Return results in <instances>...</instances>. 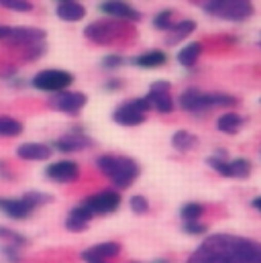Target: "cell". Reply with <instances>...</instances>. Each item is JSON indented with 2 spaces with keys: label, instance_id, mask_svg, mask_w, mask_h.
I'll list each match as a JSON object with an SVG mask.
<instances>
[{
  "label": "cell",
  "instance_id": "obj_1",
  "mask_svg": "<svg viewBox=\"0 0 261 263\" xmlns=\"http://www.w3.org/2000/svg\"><path fill=\"white\" fill-rule=\"evenodd\" d=\"M186 263H261V243L229 233L208 235Z\"/></svg>",
  "mask_w": 261,
  "mask_h": 263
},
{
  "label": "cell",
  "instance_id": "obj_2",
  "mask_svg": "<svg viewBox=\"0 0 261 263\" xmlns=\"http://www.w3.org/2000/svg\"><path fill=\"white\" fill-rule=\"evenodd\" d=\"M96 167L113 182L117 190H127L139 178V163L127 155H100L96 159Z\"/></svg>",
  "mask_w": 261,
  "mask_h": 263
},
{
  "label": "cell",
  "instance_id": "obj_3",
  "mask_svg": "<svg viewBox=\"0 0 261 263\" xmlns=\"http://www.w3.org/2000/svg\"><path fill=\"white\" fill-rule=\"evenodd\" d=\"M180 106L186 110V112H194V115H202V112H208L216 106L220 108H229V106H237L239 100L231 94H225V92H202L198 88H188L180 94L178 98Z\"/></svg>",
  "mask_w": 261,
  "mask_h": 263
},
{
  "label": "cell",
  "instance_id": "obj_4",
  "mask_svg": "<svg viewBox=\"0 0 261 263\" xmlns=\"http://www.w3.org/2000/svg\"><path fill=\"white\" fill-rule=\"evenodd\" d=\"M210 16L222 21H247L253 14V0H196Z\"/></svg>",
  "mask_w": 261,
  "mask_h": 263
},
{
  "label": "cell",
  "instance_id": "obj_5",
  "mask_svg": "<svg viewBox=\"0 0 261 263\" xmlns=\"http://www.w3.org/2000/svg\"><path fill=\"white\" fill-rule=\"evenodd\" d=\"M45 35L47 33L37 27H12L6 43L23 49L27 60H37L45 53Z\"/></svg>",
  "mask_w": 261,
  "mask_h": 263
},
{
  "label": "cell",
  "instance_id": "obj_6",
  "mask_svg": "<svg viewBox=\"0 0 261 263\" xmlns=\"http://www.w3.org/2000/svg\"><path fill=\"white\" fill-rule=\"evenodd\" d=\"M123 33H125V23L115 21V18L94 21L84 29L86 39L96 45H113L115 41H119L123 37Z\"/></svg>",
  "mask_w": 261,
  "mask_h": 263
},
{
  "label": "cell",
  "instance_id": "obj_7",
  "mask_svg": "<svg viewBox=\"0 0 261 263\" xmlns=\"http://www.w3.org/2000/svg\"><path fill=\"white\" fill-rule=\"evenodd\" d=\"M208 165L225 176V178H237V180H245L251 174V161L245 157H237V159H227V151H216L212 157H208Z\"/></svg>",
  "mask_w": 261,
  "mask_h": 263
},
{
  "label": "cell",
  "instance_id": "obj_8",
  "mask_svg": "<svg viewBox=\"0 0 261 263\" xmlns=\"http://www.w3.org/2000/svg\"><path fill=\"white\" fill-rule=\"evenodd\" d=\"M149 110H151V106L145 100V96L143 98H133V100H127V102H123L115 108L113 121L117 125H123V127H137V125L145 123Z\"/></svg>",
  "mask_w": 261,
  "mask_h": 263
},
{
  "label": "cell",
  "instance_id": "obj_9",
  "mask_svg": "<svg viewBox=\"0 0 261 263\" xmlns=\"http://www.w3.org/2000/svg\"><path fill=\"white\" fill-rule=\"evenodd\" d=\"M31 84H33L35 90L58 94V92L67 90L73 84V76L69 71H65V69H41L39 73H35Z\"/></svg>",
  "mask_w": 261,
  "mask_h": 263
},
{
  "label": "cell",
  "instance_id": "obj_10",
  "mask_svg": "<svg viewBox=\"0 0 261 263\" xmlns=\"http://www.w3.org/2000/svg\"><path fill=\"white\" fill-rule=\"evenodd\" d=\"M145 100L149 102V106L161 115H167L174 110V98H172V84L165 80H157L151 84Z\"/></svg>",
  "mask_w": 261,
  "mask_h": 263
},
{
  "label": "cell",
  "instance_id": "obj_11",
  "mask_svg": "<svg viewBox=\"0 0 261 263\" xmlns=\"http://www.w3.org/2000/svg\"><path fill=\"white\" fill-rule=\"evenodd\" d=\"M121 194L117 190H102L92 196H86L82 204L92 212V214H113L121 206Z\"/></svg>",
  "mask_w": 261,
  "mask_h": 263
},
{
  "label": "cell",
  "instance_id": "obj_12",
  "mask_svg": "<svg viewBox=\"0 0 261 263\" xmlns=\"http://www.w3.org/2000/svg\"><path fill=\"white\" fill-rule=\"evenodd\" d=\"M86 102H88L86 94L73 92V90H64V92L51 94V98H49V106L53 110L65 112V115H78L86 106Z\"/></svg>",
  "mask_w": 261,
  "mask_h": 263
},
{
  "label": "cell",
  "instance_id": "obj_13",
  "mask_svg": "<svg viewBox=\"0 0 261 263\" xmlns=\"http://www.w3.org/2000/svg\"><path fill=\"white\" fill-rule=\"evenodd\" d=\"M45 176L55 184H71L80 178V165L71 159H60L47 165Z\"/></svg>",
  "mask_w": 261,
  "mask_h": 263
},
{
  "label": "cell",
  "instance_id": "obj_14",
  "mask_svg": "<svg viewBox=\"0 0 261 263\" xmlns=\"http://www.w3.org/2000/svg\"><path fill=\"white\" fill-rule=\"evenodd\" d=\"M100 10L115 18V21H121V23H135V21H141V12L137 8H133L127 0H104L100 2Z\"/></svg>",
  "mask_w": 261,
  "mask_h": 263
},
{
  "label": "cell",
  "instance_id": "obj_15",
  "mask_svg": "<svg viewBox=\"0 0 261 263\" xmlns=\"http://www.w3.org/2000/svg\"><path fill=\"white\" fill-rule=\"evenodd\" d=\"M35 204L29 200L27 196L23 198H0V210L8 216V218H14V220H23V218H29L33 212H35Z\"/></svg>",
  "mask_w": 261,
  "mask_h": 263
},
{
  "label": "cell",
  "instance_id": "obj_16",
  "mask_svg": "<svg viewBox=\"0 0 261 263\" xmlns=\"http://www.w3.org/2000/svg\"><path fill=\"white\" fill-rule=\"evenodd\" d=\"M92 145H94V141H92L88 135H84V133H80V131L67 133V135H64V137H60V139L53 141V149H58V151H62V153L84 151V149H88V147H92Z\"/></svg>",
  "mask_w": 261,
  "mask_h": 263
},
{
  "label": "cell",
  "instance_id": "obj_17",
  "mask_svg": "<svg viewBox=\"0 0 261 263\" xmlns=\"http://www.w3.org/2000/svg\"><path fill=\"white\" fill-rule=\"evenodd\" d=\"M53 155V149L45 143H23L16 147V157L25 161H47Z\"/></svg>",
  "mask_w": 261,
  "mask_h": 263
},
{
  "label": "cell",
  "instance_id": "obj_18",
  "mask_svg": "<svg viewBox=\"0 0 261 263\" xmlns=\"http://www.w3.org/2000/svg\"><path fill=\"white\" fill-rule=\"evenodd\" d=\"M92 216H94V214H92L84 204H78L76 208L69 210L67 218H65V229L71 231V233L86 231V227H88V222L92 220Z\"/></svg>",
  "mask_w": 261,
  "mask_h": 263
},
{
  "label": "cell",
  "instance_id": "obj_19",
  "mask_svg": "<svg viewBox=\"0 0 261 263\" xmlns=\"http://www.w3.org/2000/svg\"><path fill=\"white\" fill-rule=\"evenodd\" d=\"M196 31V23L192 18H182L178 23H174V27L167 31V37H165V43L167 45H176L184 39H188L192 33Z\"/></svg>",
  "mask_w": 261,
  "mask_h": 263
},
{
  "label": "cell",
  "instance_id": "obj_20",
  "mask_svg": "<svg viewBox=\"0 0 261 263\" xmlns=\"http://www.w3.org/2000/svg\"><path fill=\"white\" fill-rule=\"evenodd\" d=\"M55 12H58V16H60L62 21H65V23H78V21H82V18L86 16L84 4H80V2H76V0L60 2L58 8H55Z\"/></svg>",
  "mask_w": 261,
  "mask_h": 263
},
{
  "label": "cell",
  "instance_id": "obj_21",
  "mask_svg": "<svg viewBox=\"0 0 261 263\" xmlns=\"http://www.w3.org/2000/svg\"><path fill=\"white\" fill-rule=\"evenodd\" d=\"M165 62H167V55H165V51H161V49L145 51V53H141V55H137V58L133 60V64H135V66L145 67V69L161 67V66H165Z\"/></svg>",
  "mask_w": 261,
  "mask_h": 263
},
{
  "label": "cell",
  "instance_id": "obj_22",
  "mask_svg": "<svg viewBox=\"0 0 261 263\" xmlns=\"http://www.w3.org/2000/svg\"><path fill=\"white\" fill-rule=\"evenodd\" d=\"M245 125V119L237 112H225L216 119V129L220 133H227V135H235L243 129Z\"/></svg>",
  "mask_w": 261,
  "mask_h": 263
},
{
  "label": "cell",
  "instance_id": "obj_23",
  "mask_svg": "<svg viewBox=\"0 0 261 263\" xmlns=\"http://www.w3.org/2000/svg\"><path fill=\"white\" fill-rule=\"evenodd\" d=\"M200 55H202V43L192 41V43H188V45H184L180 49L178 62H180V66L184 67H194L198 64V60H200Z\"/></svg>",
  "mask_w": 261,
  "mask_h": 263
},
{
  "label": "cell",
  "instance_id": "obj_24",
  "mask_svg": "<svg viewBox=\"0 0 261 263\" xmlns=\"http://www.w3.org/2000/svg\"><path fill=\"white\" fill-rule=\"evenodd\" d=\"M172 145H174L178 151L188 153V151H192V149L198 147V137L190 131H178V133H174V137H172Z\"/></svg>",
  "mask_w": 261,
  "mask_h": 263
},
{
  "label": "cell",
  "instance_id": "obj_25",
  "mask_svg": "<svg viewBox=\"0 0 261 263\" xmlns=\"http://www.w3.org/2000/svg\"><path fill=\"white\" fill-rule=\"evenodd\" d=\"M90 251H92L96 257H100V259H104V261H110V259L119 257L121 245L115 243V241H106V243H98V245L90 247Z\"/></svg>",
  "mask_w": 261,
  "mask_h": 263
},
{
  "label": "cell",
  "instance_id": "obj_26",
  "mask_svg": "<svg viewBox=\"0 0 261 263\" xmlns=\"http://www.w3.org/2000/svg\"><path fill=\"white\" fill-rule=\"evenodd\" d=\"M23 133V123L14 117H0V137H18Z\"/></svg>",
  "mask_w": 261,
  "mask_h": 263
},
{
  "label": "cell",
  "instance_id": "obj_27",
  "mask_svg": "<svg viewBox=\"0 0 261 263\" xmlns=\"http://www.w3.org/2000/svg\"><path fill=\"white\" fill-rule=\"evenodd\" d=\"M204 214V206L200 202H186L180 210V216L184 222H194V220H200Z\"/></svg>",
  "mask_w": 261,
  "mask_h": 263
},
{
  "label": "cell",
  "instance_id": "obj_28",
  "mask_svg": "<svg viewBox=\"0 0 261 263\" xmlns=\"http://www.w3.org/2000/svg\"><path fill=\"white\" fill-rule=\"evenodd\" d=\"M174 10H161V12H157L155 14V18H153V27L155 29H159V31H170L172 27H174Z\"/></svg>",
  "mask_w": 261,
  "mask_h": 263
},
{
  "label": "cell",
  "instance_id": "obj_29",
  "mask_svg": "<svg viewBox=\"0 0 261 263\" xmlns=\"http://www.w3.org/2000/svg\"><path fill=\"white\" fill-rule=\"evenodd\" d=\"M0 6L14 10V12H29L33 10V2L31 0H0Z\"/></svg>",
  "mask_w": 261,
  "mask_h": 263
},
{
  "label": "cell",
  "instance_id": "obj_30",
  "mask_svg": "<svg viewBox=\"0 0 261 263\" xmlns=\"http://www.w3.org/2000/svg\"><path fill=\"white\" fill-rule=\"evenodd\" d=\"M130 210L135 212V214H145V212H149V202H147V198L145 196H133L130 198Z\"/></svg>",
  "mask_w": 261,
  "mask_h": 263
},
{
  "label": "cell",
  "instance_id": "obj_31",
  "mask_svg": "<svg viewBox=\"0 0 261 263\" xmlns=\"http://www.w3.org/2000/svg\"><path fill=\"white\" fill-rule=\"evenodd\" d=\"M208 231V227L200 220H194V222H184V233L188 235H204Z\"/></svg>",
  "mask_w": 261,
  "mask_h": 263
},
{
  "label": "cell",
  "instance_id": "obj_32",
  "mask_svg": "<svg viewBox=\"0 0 261 263\" xmlns=\"http://www.w3.org/2000/svg\"><path fill=\"white\" fill-rule=\"evenodd\" d=\"M123 64H125V58H123V55H117V53L106 55V58L102 60V67H104V69H117V67H121Z\"/></svg>",
  "mask_w": 261,
  "mask_h": 263
},
{
  "label": "cell",
  "instance_id": "obj_33",
  "mask_svg": "<svg viewBox=\"0 0 261 263\" xmlns=\"http://www.w3.org/2000/svg\"><path fill=\"white\" fill-rule=\"evenodd\" d=\"M25 196L29 198L35 206H41V204H49L51 200H53V196L51 194H45V192H27Z\"/></svg>",
  "mask_w": 261,
  "mask_h": 263
},
{
  "label": "cell",
  "instance_id": "obj_34",
  "mask_svg": "<svg viewBox=\"0 0 261 263\" xmlns=\"http://www.w3.org/2000/svg\"><path fill=\"white\" fill-rule=\"evenodd\" d=\"M82 261L84 263H108L104 261V259H100V257H96L90 249H86V251H82Z\"/></svg>",
  "mask_w": 261,
  "mask_h": 263
},
{
  "label": "cell",
  "instance_id": "obj_35",
  "mask_svg": "<svg viewBox=\"0 0 261 263\" xmlns=\"http://www.w3.org/2000/svg\"><path fill=\"white\" fill-rule=\"evenodd\" d=\"M104 88L106 90H110V92H115V90H119V88H123V80H108L106 84H104Z\"/></svg>",
  "mask_w": 261,
  "mask_h": 263
},
{
  "label": "cell",
  "instance_id": "obj_36",
  "mask_svg": "<svg viewBox=\"0 0 261 263\" xmlns=\"http://www.w3.org/2000/svg\"><path fill=\"white\" fill-rule=\"evenodd\" d=\"M10 29H12V27H8V25H0V41H6V39H8Z\"/></svg>",
  "mask_w": 261,
  "mask_h": 263
},
{
  "label": "cell",
  "instance_id": "obj_37",
  "mask_svg": "<svg viewBox=\"0 0 261 263\" xmlns=\"http://www.w3.org/2000/svg\"><path fill=\"white\" fill-rule=\"evenodd\" d=\"M251 204H253V208H255V210H259L261 212V196L253 198V200H251Z\"/></svg>",
  "mask_w": 261,
  "mask_h": 263
},
{
  "label": "cell",
  "instance_id": "obj_38",
  "mask_svg": "<svg viewBox=\"0 0 261 263\" xmlns=\"http://www.w3.org/2000/svg\"><path fill=\"white\" fill-rule=\"evenodd\" d=\"M153 263H167L165 259H157V261H153Z\"/></svg>",
  "mask_w": 261,
  "mask_h": 263
},
{
  "label": "cell",
  "instance_id": "obj_39",
  "mask_svg": "<svg viewBox=\"0 0 261 263\" xmlns=\"http://www.w3.org/2000/svg\"><path fill=\"white\" fill-rule=\"evenodd\" d=\"M60 2H67V0H60Z\"/></svg>",
  "mask_w": 261,
  "mask_h": 263
},
{
  "label": "cell",
  "instance_id": "obj_40",
  "mask_svg": "<svg viewBox=\"0 0 261 263\" xmlns=\"http://www.w3.org/2000/svg\"><path fill=\"white\" fill-rule=\"evenodd\" d=\"M259 47H261V41H259Z\"/></svg>",
  "mask_w": 261,
  "mask_h": 263
}]
</instances>
